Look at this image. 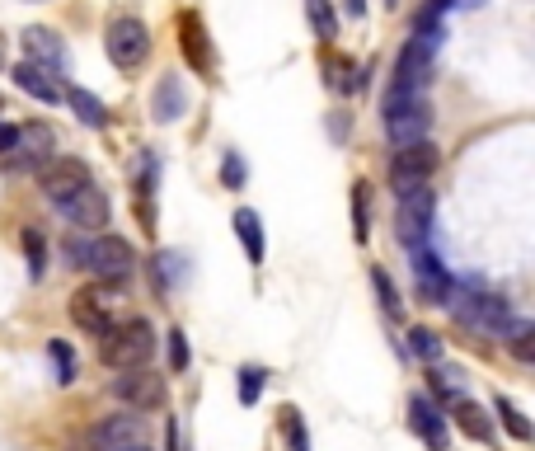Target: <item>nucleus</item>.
<instances>
[{"label":"nucleus","mask_w":535,"mask_h":451,"mask_svg":"<svg viewBox=\"0 0 535 451\" xmlns=\"http://www.w3.org/2000/svg\"><path fill=\"white\" fill-rule=\"evenodd\" d=\"M99 358H104V367H113V372H137V367H146V362L155 358L151 320H127V325L118 320V325L99 339Z\"/></svg>","instance_id":"obj_1"},{"label":"nucleus","mask_w":535,"mask_h":451,"mask_svg":"<svg viewBox=\"0 0 535 451\" xmlns=\"http://www.w3.org/2000/svg\"><path fill=\"white\" fill-rule=\"evenodd\" d=\"M381 123H385V137L395 141V146L428 141L432 109H428V99H423V90H390V94H385Z\"/></svg>","instance_id":"obj_2"},{"label":"nucleus","mask_w":535,"mask_h":451,"mask_svg":"<svg viewBox=\"0 0 535 451\" xmlns=\"http://www.w3.org/2000/svg\"><path fill=\"white\" fill-rule=\"evenodd\" d=\"M437 47H442V29H437L432 19H418V29H413V38L404 43V52H399V62H395V80H390V90H423Z\"/></svg>","instance_id":"obj_3"},{"label":"nucleus","mask_w":535,"mask_h":451,"mask_svg":"<svg viewBox=\"0 0 535 451\" xmlns=\"http://www.w3.org/2000/svg\"><path fill=\"white\" fill-rule=\"evenodd\" d=\"M118 282H94V287H80L76 296H71V320H76L85 334H94V339H104L108 329L123 320V296L113 292Z\"/></svg>","instance_id":"obj_4"},{"label":"nucleus","mask_w":535,"mask_h":451,"mask_svg":"<svg viewBox=\"0 0 535 451\" xmlns=\"http://www.w3.org/2000/svg\"><path fill=\"white\" fill-rule=\"evenodd\" d=\"M80 268H90L94 282H127L137 268V249L123 235H94V240H85Z\"/></svg>","instance_id":"obj_5"},{"label":"nucleus","mask_w":535,"mask_h":451,"mask_svg":"<svg viewBox=\"0 0 535 451\" xmlns=\"http://www.w3.org/2000/svg\"><path fill=\"white\" fill-rule=\"evenodd\" d=\"M104 52L118 71H137L151 57V29L137 15H113L104 29Z\"/></svg>","instance_id":"obj_6"},{"label":"nucleus","mask_w":535,"mask_h":451,"mask_svg":"<svg viewBox=\"0 0 535 451\" xmlns=\"http://www.w3.org/2000/svg\"><path fill=\"white\" fill-rule=\"evenodd\" d=\"M437 170V146L432 141H409V146H399L395 160H390V188H395V198L413 193V188H423Z\"/></svg>","instance_id":"obj_7"},{"label":"nucleus","mask_w":535,"mask_h":451,"mask_svg":"<svg viewBox=\"0 0 535 451\" xmlns=\"http://www.w3.org/2000/svg\"><path fill=\"white\" fill-rule=\"evenodd\" d=\"M90 184V170H85V160L76 156H47L38 165V188H43L47 203H66L76 188Z\"/></svg>","instance_id":"obj_8"},{"label":"nucleus","mask_w":535,"mask_h":451,"mask_svg":"<svg viewBox=\"0 0 535 451\" xmlns=\"http://www.w3.org/2000/svg\"><path fill=\"white\" fill-rule=\"evenodd\" d=\"M428 226H432V188H413L399 198V212H395V235L404 240L409 249H423L428 240Z\"/></svg>","instance_id":"obj_9"},{"label":"nucleus","mask_w":535,"mask_h":451,"mask_svg":"<svg viewBox=\"0 0 535 451\" xmlns=\"http://www.w3.org/2000/svg\"><path fill=\"white\" fill-rule=\"evenodd\" d=\"M52 146H57V137H52V127L47 123H29V127H15V146L5 151V170H38L47 156H52Z\"/></svg>","instance_id":"obj_10"},{"label":"nucleus","mask_w":535,"mask_h":451,"mask_svg":"<svg viewBox=\"0 0 535 451\" xmlns=\"http://www.w3.org/2000/svg\"><path fill=\"white\" fill-rule=\"evenodd\" d=\"M62 207V217L76 226V231H99V226H108V198H104V188H94V179L85 188H76L66 203H57Z\"/></svg>","instance_id":"obj_11"},{"label":"nucleus","mask_w":535,"mask_h":451,"mask_svg":"<svg viewBox=\"0 0 535 451\" xmlns=\"http://www.w3.org/2000/svg\"><path fill=\"white\" fill-rule=\"evenodd\" d=\"M456 315L465 325L484 329V334H498V339H503V329L512 325V306H507L503 296H460Z\"/></svg>","instance_id":"obj_12"},{"label":"nucleus","mask_w":535,"mask_h":451,"mask_svg":"<svg viewBox=\"0 0 535 451\" xmlns=\"http://www.w3.org/2000/svg\"><path fill=\"white\" fill-rule=\"evenodd\" d=\"M179 47H184V57L193 71H212L216 66V52H212V38H207V24L198 19V10H184L179 15Z\"/></svg>","instance_id":"obj_13"},{"label":"nucleus","mask_w":535,"mask_h":451,"mask_svg":"<svg viewBox=\"0 0 535 451\" xmlns=\"http://www.w3.org/2000/svg\"><path fill=\"white\" fill-rule=\"evenodd\" d=\"M413 278H418V292L428 296V301H437V306H446L451 292H456V282L446 278V268L437 264L432 249H413Z\"/></svg>","instance_id":"obj_14"},{"label":"nucleus","mask_w":535,"mask_h":451,"mask_svg":"<svg viewBox=\"0 0 535 451\" xmlns=\"http://www.w3.org/2000/svg\"><path fill=\"white\" fill-rule=\"evenodd\" d=\"M132 442H141V414H108L90 433L94 451H123V447H132Z\"/></svg>","instance_id":"obj_15"},{"label":"nucleus","mask_w":535,"mask_h":451,"mask_svg":"<svg viewBox=\"0 0 535 451\" xmlns=\"http://www.w3.org/2000/svg\"><path fill=\"white\" fill-rule=\"evenodd\" d=\"M113 395L118 400H127L132 409H155L160 400H165V386H160V376H151V372H123L118 381H113Z\"/></svg>","instance_id":"obj_16"},{"label":"nucleus","mask_w":535,"mask_h":451,"mask_svg":"<svg viewBox=\"0 0 535 451\" xmlns=\"http://www.w3.org/2000/svg\"><path fill=\"white\" fill-rule=\"evenodd\" d=\"M10 80H15L29 99L47 104V109H52V104H62V85H57V76H52V71H43V66L19 62V66H10Z\"/></svg>","instance_id":"obj_17"},{"label":"nucleus","mask_w":535,"mask_h":451,"mask_svg":"<svg viewBox=\"0 0 535 451\" xmlns=\"http://www.w3.org/2000/svg\"><path fill=\"white\" fill-rule=\"evenodd\" d=\"M19 43H24V52H29L33 66H43V71H66V47L52 29H38V24H33V29H24Z\"/></svg>","instance_id":"obj_18"},{"label":"nucleus","mask_w":535,"mask_h":451,"mask_svg":"<svg viewBox=\"0 0 535 451\" xmlns=\"http://www.w3.org/2000/svg\"><path fill=\"white\" fill-rule=\"evenodd\" d=\"M409 428L423 437L432 451H446V442H451V437H446L442 414H437V405H432L428 395H413L409 400Z\"/></svg>","instance_id":"obj_19"},{"label":"nucleus","mask_w":535,"mask_h":451,"mask_svg":"<svg viewBox=\"0 0 535 451\" xmlns=\"http://www.w3.org/2000/svg\"><path fill=\"white\" fill-rule=\"evenodd\" d=\"M184 109H188V99H184L179 76H160V85H155V94H151V118L155 123H179Z\"/></svg>","instance_id":"obj_20"},{"label":"nucleus","mask_w":535,"mask_h":451,"mask_svg":"<svg viewBox=\"0 0 535 451\" xmlns=\"http://www.w3.org/2000/svg\"><path fill=\"white\" fill-rule=\"evenodd\" d=\"M230 226H235V235H240V245H245L249 264L259 268L263 264V221H259V212H254V207H240Z\"/></svg>","instance_id":"obj_21"},{"label":"nucleus","mask_w":535,"mask_h":451,"mask_svg":"<svg viewBox=\"0 0 535 451\" xmlns=\"http://www.w3.org/2000/svg\"><path fill=\"white\" fill-rule=\"evenodd\" d=\"M451 419H456L460 433L474 437V442H493V419L474 405V400H456V405H451Z\"/></svg>","instance_id":"obj_22"},{"label":"nucleus","mask_w":535,"mask_h":451,"mask_svg":"<svg viewBox=\"0 0 535 451\" xmlns=\"http://www.w3.org/2000/svg\"><path fill=\"white\" fill-rule=\"evenodd\" d=\"M62 99L71 104V113H76L85 127H108V109L99 104V94L80 90V85H71V90H62Z\"/></svg>","instance_id":"obj_23"},{"label":"nucleus","mask_w":535,"mask_h":451,"mask_svg":"<svg viewBox=\"0 0 535 451\" xmlns=\"http://www.w3.org/2000/svg\"><path fill=\"white\" fill-rule=\"evenodd\" d=\"M432 395H442V400H465V376L456 372V367H442V362H432V376H428Z\"/></svg>","instance_id":"obj_24"},{"label":"nucleus","mask_w":535,"mask_h":451,"mask_svg":"<svg viewBox=\"0 0 535 451\" xmlns=\"http://www.w3.org/2000/svg\"><path fill=\"white\" fill-rule=\"evenodd\" d=\"M503 334H507V348H512V358H517V362H531L535 358V325H531V320H512Z\"/></svg>","instance_id":"obj_25"},{"label":"nucleus","mask_w":535,"mask_h":451,"mask_svg":"<svg viewBox=\"0 0 535 451\" xmlns=\"http://www.w3.org/2000/svg\"><path fill=\"white\" fill-rule=\"evenodd\" d=\"M409 353L418 362H442V339H437V334H432V329H423V325H413L409 329Z\"/></svg>","instance_id":"obj_26"},{"label":"nucleus","mask_w":535,"mask_h":451,"mask_svg":"<svg viewBox=\"0 0 535 451\" xmlns=\"http://www.w3.org/2000/svg\"><path fill=\"white\" fill-rule=\"evenodd\" d=\"M352 221H357V240L371 235V184H352Z\"/></svg>","instance_id":"obj_27"},{"label":"nucleus","mask_w":535,"mask_h":451,"mask_svg":"<svg viewBox=\"0 0 535 451\" xmlns=\"http://www.w3.org/2000/svg\"><path fill=\"white\" fill-rule=\"evenodd\" d=\"M306 15H310V24H315V33H320L324 43L338 38V15H334V5H329V0H306Z\"/></svg>","instance_id":"obj_28"},{"label":"nucleus","mask_w":535,"mask_h":451,"mask_svg":"<svg viewBox=\"0 0 535 451\" xmlns=\"http://www.w3.org/2000/svg\"><path fill=\"white\" fill-rule=\"evenodd\" d=\"M371 287H376V296H381V311L385 315H399V292H395V282H390V273L385 268H371Z\"/></svg>","instance_id":"obj_29"},{"label":"nucleus","mask_w":535,"mask_h":451,"mask_svg":"<svg viewBox=\"0 0 535 451\" xmlns=\"http://www.w3.org/2000/svg\"><path fill=\"white\" fill-rule=\"evenodd\" d=\"M47 353H52V362H57V381H62V386H71V381H76V353H71L62 339L47 343Z\"/></svg>","instance_id":"obj_30"},{"label":"nucleus","mask_w":535,"mask_h":451,"mask_svg":"<svg viewBox=\"0 0 535 451\" xmlns=\"http://www.w3.org/2000/svg\"><path fill=\"white\" fill-rule=\"evenodd\" d=\"M498 414H503V428L517 437V442H531V423H526V414H521L512 400H498Z\"/></svg>","instance_id":"obj_31"},{"label":"nucleus","mask_w":535,"mask_h":451,"mask_svg":"<svg viewBox=\"0 0 535 451\" xmlns=\"http://www.w3.org/2000/svg\"><path fill=\"white\" fill-rule=\"evenodd\" d=\"M282 433H287V442H291V451H310V437H306V423H301V414L296 409H282Z\"/></svg>","instance_id":"obj_32"},{"label":"nucleus","mask_w":535,"mask_h":451,"mask_svg":"<svg viewBox=\"0 0 535 451\" xmlns=\"http://www.w3.org/2000/svg\"><path fill=\"white\" fill-rule=\"evenodd\" d=\"M24 254H29V278H43L47 268V245L38 231H24Z\"/></svg>","instance_id":"obj_33"},{"label":"nucleus","mask_w":535,"mask_h":451,"mask_svg":"<svg viewBox=\"0 0 535 451\" xmlns=\"http://www.w3.org/2000/svg\"><path fill=\"white\" fill-rule=\"evenodd\" d=\"M263 381H268V372H263V367H245V372H240V405H259Z\"/></svg>","instance_id":"obj_34"},{"label":"nucleus","mask_w":535,"mask_h":451,"mask_svg":"<svg viewBox=\"0 0 535 451\" xmlns=\"http://www.w3.org/2000/svg\"><path fill=\"white\" fill-rule=\"evenodd\" d=\"M245 174H249V170H245V160L235 156V151L221 160V184H226V188H240V184H245Z\"/></svg>","instance_id":"obj_35"},{"label":"nucleus","mask_w":535,"mask_h":451,"mask_svg":"<svg viewBox=\"0 0 535 451\" xmlns=\"http://www.w3.org/2000/svg\"><path fill=\"white\" fill-rule=\"evenodd\" d=\"M329 85H334V90H352V85H357V80H352V62L334 57V62H329Z\"/></svg>","instance_id":"obj_36"},{"label":"nucleus","mask_w":535,"mask_h":451,"mask_svg":"<svg viewBox=\"0 0 535 451\" xmlns=\"http://www.w3.org/2000/svg\"><path fill=\"white\" fill-rule=\"evenodd\" d=\"M169 367H174V372H184L188 367V339L179 334V329L169 334Z\"/></svg>","instance_id":"obj_37"},{"label":"nucleus","mask_w":535,"mask_h":451,"mask_svg":"<svg viewBox=\"0 0 535 451\" xmlns=\"http://www.w3.org/2000/svg\"><path fill=\"white\" fill-rule=\"evenodd\" d=\"M10 146H15V127H10V123H0V156H5Z\"/></svg>","instance_id":"obj_38"},{"label":"nucleus","mask_w":535,"mask_h":451,"mask_svg":"<svg viewBox=\"0 0 535 451\" xmlns=\"http://www.w3.org/2000/svg\"><path fill=\"white\" fill-rule=\"evenodd\" d=\"M348 10L352 15H362V0H348Z\"/></svg>","instance_id":"obj_39"},{"label":"nucleus","mask_w":535,"mask_h":451,"mask_svg":"<svg viewBox=\"0 0 535 451\" xmlns=\"http://www.w3.org/2000/svg\"><path fill=\"white\" fill-rule=\"evenodd\" d=\"M123 451H151V447H146V442H132V447H123Z\"/></svg>","instance_id":"obj_40"},{"label":"nucleus","mask_w":535,"mask_h":451,"mask_svg":"<svg viewBox=\"0 0 535 451\" xmlns=\"http://www.w3.org/2000/svg\"><path fill=\"white\" fill-rule=\"evenodd\" d=\"M385 5H395V0H385Z\"/></svg>","instance_id":"obj_41"}]
</instances>
